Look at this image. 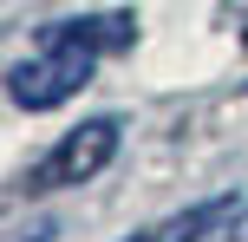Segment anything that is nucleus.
Returning <instances> with one entry per match:
<instances>
[{
	"instance_id": "obj_3",
	"label": "nucleus",
	"mask_w": 248,
	"mask_h": 242,
	"mask_svg": "<svg viewBox=\"0 0 248 242\" xmlns=\"http://www.w3.org/2000/svg\"><path fill=\"white\" fill-rule=\"evenodd\" d=\"M235 216H242L235 196H209V203H189V210H176V216L150 223V229H137V236H124V242H202V236L229 229Z\"/></svg>"
},
{
	"instance_id": "obj_4",
	"label": "nucleus",
	"mask_w": 248,
	"mask_h": 242,
	"mask_svg": "<svg viewBox=\"0 0 248 242\" xmlns=\"http://www.w3.org/2000/svg\"><path fill=\"white\" fill-rule=\"evenodd\" d=\"M13 242H52V223H33V229H13Z\"/></svg>"
},
{
	"instance_id": "obj_1",
	"label": "nucleus",
	"mask_w": 248,
	"mask_h": 242,
	"mask_svg": "<svg viewBox=\"0 0 248 242\" xmlns=\"http://www.w3.org/2000/svg\"><path fill=\"white\" fill-rule=\"evenodd\" d=\"M131 39H137L131 13L52 20L46 33H39V52L7 72V98L20 105V112H52V105H65L78 85H92V65H98L105 52H124Z\"/></svg>"
},
{
	"instance_id": "obj_2",
	"label": "nucleus",
	"mask_w": 248,
	"mask_h": 242,
	"mask_svg": "<svg viewBox=\"0 0 248 242\" xmlns=\"http://www.w3.org/2000/svg\"><path fill=\"white\" fill-rule=\"evenodd\" d=\"M118 144H124V118H85L78 131H65V138L20 177L26 196H52V190H78V183H92V177L118 157Z\"/></svg>"
}]
</instances>
